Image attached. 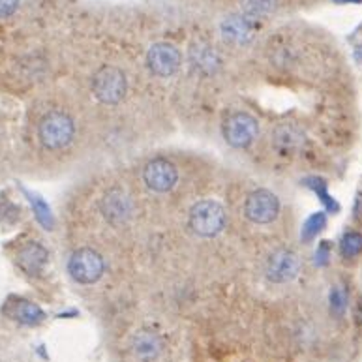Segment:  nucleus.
Wrapping results in <instances>:
<instances>
[{"instance_id":"nucleus-2","label":"nucleus","mask_w":362,"mask_h":362,"mask_svg":"<svg viewBox=\"0 0 362 362\" xmlns=\"http://www.w3.org/2000/svg\"><path fill=\"white\" fill-rule=\"evenodd\" d=\"M188 223L197 237H216L218 233H222L223 227H226V209L218 201H199L192 206Z\"/></svg>"},{"instance_id":"nucleus-19","label":"nucleus","mask_w":362,"mask_h":362,"mask_svg":"<svg viewBox=\"0 0 362 362\" xmlns=\"http://www.w3.org/2000/svg\"><path fill=\"white\" fill-rule=\"evenodd\" d=\"M21 0H0V19L11 17L19 8Z\"/></svg>"},{"instance_id":"nucleus-17","label":"nucleus","mask_w":362,"mask_h":362,"mask_svg":"<svg viewBox=\"0 0 362 362\" xmlns=\"http://www.w3.org/2000/svg\"><path fill=\"white\" fill-rule=\"evenodd\" d=\"M340 252L344 257H357L362 254V235L358 231H347L340 240Z\"/></svg>"},{"instance_id":"nucleus-9","label":"nucleus","mask_w":362,"mask_h":362,"mask_svg":"<svg viewBox=\"0 0 362 362\" xmlns=\"http://www.w3.org/2000/svg\"><path fill=\"white\" fill-rule=\"evenodd\" d=\"M300 261L293 250L281 248L269 257L267 261V278L274 284H287L298 274Z\"/></svg>"},{"instance_id":"nucleus-8","label":"nucleus","mask_w":362,"mask_h":362,"mask_svg":"<svg viewBox=\"0 0 362 362\" xmlns=\"http://www.w3.org/2000/svg\"><path fill=\"white\" fill-rule=\"evenodd\" d=\"M146 66L158 77H171L180 68L179 49L168 42L154 44L146 53Z\"/></svg>"},{"instance_id":"nucleus-12","label":"nucleus","mask_w":362,"mask_h":362,"mask_svg":"<svg viewBox=\"0 0 362 362\" xmlns=\"http://www.w3.org/2000/svg\"><path fill=\"white\" fill-rule=\"evenodd\" d=\"M49 261L47 250L40 243H27L23 244L19 252H17V265L23 272L28 276H40L45 271Z\"/></svg>"},{"instance_id":"nucleus-15","label":"nucleus","mask_w":362,"mask_h":362,"mask_svg":"<svg viewBox=\"0 0 362 362\" xmlns=\"http://www.w3.org/2000/svg\"><path fill=\"white\" fill-rule=\"evenodd\" d=\"M189 59L194 64L195 70L203 71V74H212L220 66V57L211 45L206 44H194L189 49Z\"/></svg>"},{"instance_id":"nucleus-10","label":"nucleus","mask_w":362,"mask_h":362,"mask_svg":"<svg viewBox=\"0 0 362 362\" xmlns=\"http://www.w3.org/2000/svg\"><path fill=\"white\" fill-rule=\"evenodd\" d=\"M105 220L111 223H124L132 216V201L124 189L111 188L105 192V195L100 201Z\"/></svg>"},{"instance_id":"nucleus-5","label":"nucleus","mask_w":362,"mask_h":362,"mask_svg":"<svg viewBox=\"0 0 362 362\" xmlns=\"http://www.w3.org/2000/svg\"><path fill=\"white\" fill-rule=\"evenodd\" d=\"M278 214H280V201L269 189H255L244 201V216L252 223L265 226L274 222Z\"/></svg>"},{"instance_id":"nucleus-3","label":"nucleus","mask_w":362,"mask_h":362,"mask_svg":"<svg viewBox=\"0 0 362 362\" xmlns=\"http://www.w3.org/2000/svg\"><path fill=\"white\" fill-rule=\"evenodd\" d=\"M128 90V81H126L124 71L117 66H103L96 71L92 79V92L98 98V102L105 105H117L122 102Z\"/></svg>"},{"instance_id":"nucleus-14","label":"nucleus","mask_w":362,"mask_h":362,"mask_svg":"<svg viewBox=\"0 0 362 362\" xmlns=\"http://www.w3.org/2000/svg\"><path fill=\"white\" fill-rule=\"evenodd\" d=\"M8 317L16 319L23 325H38L44 321V312L40 310V306L28 303V300H23V298H13V300H8V304L2 310Z\"/></svg>"},{"instance_id":"nucleus-7","label":"nucleus","mask_w":362,"mask_h":362,"mask_svg":"<svg viewBox=\"0 0 362 362\" xmlns=\"http://www.w3.org/2000/svg\"><path fill=\"white\" fill-rule=\"evenodd\" d=\"M143 180L152 192L156 194H165L175 188V184L179 180V171L173 163L165 158H156L145 165L143 169Z\"/></svg>"},{"instance_id":"nucleus-21","label":"nucleus","mask_w":362,"mask_h":362,"mask_svg":"<svg viewBox=\"0 0 362 362\" xmlns=\"http://www.w3.org/2000/svg\"><path fill=\"white\" fill-rule=\"evenodd\" d=\"M330 300H332V308H334L338 314L344 312V308H346V297H344V293L336 289V291L330 295Z\"/></svg>"},{"instance_id":"nucleus-18","label":"nucleus","mask_w":362,"mask_h":362,"mask_svg":"<svg viewBox=\"0 0 362 362\" xmlns=\"http://www.w3.org/2000/svg\"><path fill=\"white\" fill-rule=\"evenodd\" d=\"M325 223H327V220H325V216L321 214V212H319V214H314L312 218H308V222H306V226H304V229H303L304 240L314 238L315 235H317V233L323 229Z\"/></svg>"},{"instance_id":"nucleus-16","label":"nucleus","mask_w":362,"mask_h":362,"mask_svg":"<svg viewBox=\"0 0 362 362\" xmlns=\"http://www.w3.org/2000/svg\"><path fill=\"white\" fill-rule=\"evenodd\" d=\"M278 8V0H240L243 16L250 21H259L272 16Z\"/></svg>"},{"instance_id":"nucleus-13","label":"nucleus","mask_w":362,"mask_h":362,"mask_svg":"<svg viewBox=\"0 0 362 362\" xmlns=\"http://www.w3.org/2000/svg\"><path fill=\"white\" fill-rule=\"evenodd\" d=\"M222 36L226 42L233 45H244L248 44L252 36H254V27L248 17L244 16H229L226 17L220 25Z\"/></svg>"},{"instance_id":"nucleus-1","label":"nucleus","mask_w":362,"mask_h":362,"mask_svg":"<svg viewBox=\"0 0 362 362\" xmlns=\"http://www.w3.org/2000/svg\"><path fill=\"white\" fill-rule=\"evenodd\" d=\"M76 137V122L64 111H49L38 124V139L47 151H62Z\"/></svg>"},{"instance_id":"nucleus-23","label":"nucleus","mask_w":362,"mask_h":362,"mask_svg":"<svg viewBox=\"0 0 362 362\" xmlns=\"http://www.w3.org/2000/svg\"><path fill=\"white\" fill-rule=\"evenodd\" d=\"M358 323L362 325V304H361V308H358Z\"/></svg>"},{"instance_id":"nucleus-22","label":"nucleus","mask_w":362,"mask_h":362,"mask_svg":"<svg viewBox=\"0 0 362 362\" xmlns=\"http://www.w3.org/2000/svg\"><path fill=\"white\" fill-rule=\"evenodd\" d=\"M336 2H340V4H347V2H351V4H362V0H336Z\"/></svg>"},{"instance_id":"nucleus-6","label":"nucleus","mask_w":362,"mask_h":362,"mask_svg":"<svg viewBox=\"0 0 362 362\" xmlns=\"http://www.w3.org/2000/svg\"><path fill=\"white\" fill-rule=\"evenodd\" d=\"M259 134V122L248 113H233L223 124V137L235 148H244L252 145Z\"/></svg>"},{"instance_id":"nucleus-11","label":"nucleus","mask_w":362,"mask_h":362,"mask_svg":"<svg viewBox=\"0 0 362 362\" xmlns=\"http://www.w3.org/2000/svg\"><path fill=\"white\" fill-rule=\"evenodd\" d=\"M132 353L137 362H156L163 353L162 338L154 330H139L132 336Z\"/></svg>"},{"instance_id":"nucleus-20","label":"nucleus","mask_w":362,"mask_h":362,"mask_svg":"<svg viewBox=\"0 0 362 362\" xmlns=\"http://www.w3.org/2000/svg\"><path fill=\"white\" fill-rule=\"evenodd\" d=\"M34 206H36V216H38V220L44 226H51V214H49V209L45 203H42V201L34 199Z\"/></svg>"},{"instance_id":"nucleus-4","label":"nucleus","mask_w":362,"mask_h":362,"mask_svg":"<svg viewBox=\"0 0 362 362\" xmlns=\"http://www.w3.org/2000/svg\"><path fill=\"white\" fill-rule=\"evenodd\" d=\"M103 271H105L103 257L92 248L76 250L68 261V272L77 284H83V286L96 284L103 276Z\"/></svg>"}]
</instances>
